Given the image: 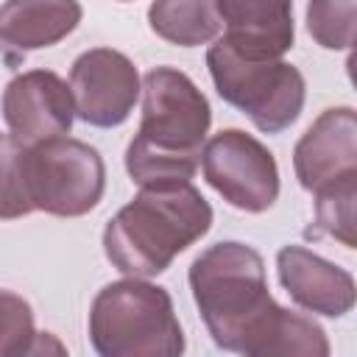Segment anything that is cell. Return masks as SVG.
Returning a JSON list of instances; mask_svg holds the SVG:
<instances>
[{
	"label": "cell",
	"instance_id": "6da1fadb",
	"mask_svg": "<svg viewBox=\"0 0 357 357\" xmlns=\"http://www.w3.org/2000/svg\"><path fill=\"white\" fill-rule=\"evenodd\" d=\"M187 279L218 349L245 357L329 354V340L318 321L273 301L257 248L220 240L192 259Z\"/></svg>",
	"mask_w": 357,
	"mask_h": 357
},
{
	"label": "cell",
	"instance_id": "7a4b0ae2",
	"mask_svg": "<svg viewBox=\"0 0 357 357\" xmlns=\"http://www.w3.org/2000/svg\"><path fill=\"white\" fill-rule=\"evenodd\" d=\"M139 92V131L126 148L131 181L139 187L190 181L201 165V148L212 126L206 95L176 67L148 70Z\"/></svg>",
	"mask_w": 357,
	"mask_h": 357
},
{
	"label": "cell",
	"instance_id": "3957f363",
	"mask_svg": "<svg viewBox=\"0 0 357 357\" xmlns=\"http://www.w3.org/2000/svg\"><path fill=\"white\" fill-rule=\"evenodd\" d=\"M212 229V206L190 181L142 187L103 229V254L126 276H159Z\"/></svg>",
	"mask_w": 357,
	"mask_h": 357
},
{
	"label": "cell",
	"instance_id": "277c9868",
	"mask_svg": "<svg viewBox=\"0 0 357 357\" xmlns=\"http://www.w3.org/2000/svg\"><path fill=\"white\" fill-rule=\"evenodd\" d=\"M89 343L100 357H178L184 332L170 293L148 279L128 276L92 298Z\"/></svg>",
	"mask_w": 357,
	"mask_h": 357
},
{
	"label": "cell",
	"instance_id": "5b68a950",
	"mask_svg": "<svg viewBox=\"0 0 357 357\" xmlns=\"http://www.w3.org/2000/svg\"><path fill=\"white\" fill-rule=\"evenodd\" d=\"M206 67L218 95L240 109L262 134H282L298 120L307 84L290 61L248 59L231 50L223 36H215L206 50Z\"/></svg>",
	"mask_w": 357,
	"mask_h": 357
},
{
	"label": "cell",
	"instance_id": "8992f818",
	"mask_svg": "<svg viewBox=\"0 0 357 357\" xmlns=\"http://www.w3.org/2000/svg\"><path fill=\"white\" fill-rule=\"evenodd\" d=\"M25 187L33 209L56 218L92 212L106 190V165L98 148L75 137H50L22 153Z\"/></svg>",
	"mask_w": 357,
	"mask_h": 357
},
{
	"label": "cell",
	"instance_id": "52a82bcc",
	"mask_svg": "<svg viewBox=\"0 0 357 357\" xmlns=\"http://www.w3.org/2000/svg\"><path fill=\"white\" fill-rule=\"evenodd\" d=\"M206 184L234 209L259 215L279 198V167L273 153L251 134L226 128L201 148Z\"/></svg>",
	"mask_w": 357,
	"mask_h": 357
},
{
	"label": "cell",
	"instance_id": "ba28073f",
	"mask_svg": "<svg viewBox=\"0 0 357 357\" xmlns=\"http://www.w3.org/2000/svg\"><path fill=\"white\" fill-rule=\"evenodd\" d=\"M139 86L134 61L112 47H89L70 67L75 117L95 128L123 126L139 98Z\"/></svg>",
	"mask_w": 357,
	"mask_h": 357
},
{
	"label": "cell",
	"instance_id": "9c48e42d",
	"mask_svg": "<svg viewBox=\"0 0 357 357\" xmlns=\"http://www.w3.org/2000/svg\"><path fill=\"white\" fill-rule=\"evenodd\" d=\"M3 120L20 145L70 134L75 103L70 84L53 70H28L8 81L3 92Z\"/></svg>",
	"mask_w": 357,
	"mask_h": 357
},
{
	"label": "cell",
	"instance_id": "30bf717a",
	"mask_svg": "<svg viewBox=\"0 0 357 357\" xmlns=\"http://www.w3.org/2000/svg\"><path fill=\"white\" fill-rule=\"evenodd\" d=\"M293 170L310 192L357 176V114L351 106H335L315 117L293 148Z\"/></svg>",
	"mask_w": 357,
	"mask_h": 357
},
{
	"label": "cell",
	"instance_id": "8fae6325",
	"mask_svg": "<svg viewBox=\"0 0 357 357\" xmlns=\"http://www.w3.org/2000/svg\"><path fill=\"white\" fill-rule=\"evenodd\" d=\"M276 273L284 293L307 312L343 318L354 307V298H357L354 276L346 268L318 257L304 245L279 248Z\"/></svg>",
	"mask_w": 357,
	"mask_h": 357
},
{
	"label": "cell",
	"instance_id": "7c38bea8",
	"mask_svg": "<svg viewBox=\"0 0 357 357\" xmlns=\"http://www.w3.org/2000/svg\"><path fill=\"white\" fill-rule=\"evenodd\" d=\"M226 45L248 59H282L293 47V0H215Z\"/></svg>",
	"mask_w": 357,
	"mask_h": 357
},
{
	"label": "cell",
	"instance_id": "4fadbf2b",
	"mask_svg": "<svg viewBox=\"0 0 357 357\" xmlns=\"http://www.w3.org/2000/svg\"><path fill=\"white\" fill-rule=\"evenodd\" d=\"M84 11L78 0H6L0 6V50L8 61L67 39Z\"/></svg>",
	"mask_w": 357,
	"mask_h": 357
},
{
	"label": "cell",
	"instance_id": "5bb4252c",
	"mask_svg": "<svg viewBox=\"0 0 357 357\" xmlns=\"http://www.w3.org/2000/svg\"><path fill=\"white\" fill-rule=\"evenodd\" d=\"M148 25L159 39L178 47H198L220 33L215 0H153Z\"/></svg>",
	"mask_w": 357,
	"mask_h": 357
},
{
	"label": "cell",
	"instance_id": "9a60e30c",
	"mask_svg": "<svg viewBox=\"0 0 357 357\" xmlns=\"http://www.w3.org/2000/svg\"><path fill=\"white\" fill-rule=\"evenodd\" d=\"M315 195V234H329L346 248H354V204H357V176H346Z\"/></svg>",
	"mask_w": 357,
	"mask_h": 357
},
{
	"label": "cell",
	"instance_id": "2e32d148",
	"mask_svg": "<svg viewBox=\"0 0 357 357\" xmlns=\"http://www.w3.org/2000/svg\"><path fill=\"white\" fill-rule=\"evenodd\" d=\"M47 332H36L31 304L11 293L0 290V357H22L47 351Z\"/></svg>",
	"mask_w": 357,
	"mask_h": 357
},
{
	"label": "cell",
	"instance_id": "e0dca14e",
	"mask_svg": "<svg viewBox=\"0 0 357 357\" xmlns=\"http://www.w3.org/2000/svg\"><path fill=\"white\" fill-rule=\"evenodd\" d=\"M357 0H310L307 31L324 50H351Z\"/></svg>",
	"mask_w": 357,
	"mask_h": 357
},
{
	"label": "cell",
	"instance_id": "ac0fdd59",
	"mask_svg": "<svg viewBox=\"0 0 357 357\" xmlns=\"http://www.w3.org/2000/svg\"><path fill=\"white\" fill-rule=\"evenodd\" d=\"M22 153L25 145L11 134H0V220H17L33 212L22 173Z\"/></svg>",
	"mask_w": 357,
	"mask_h": 357
}]
</instances>
